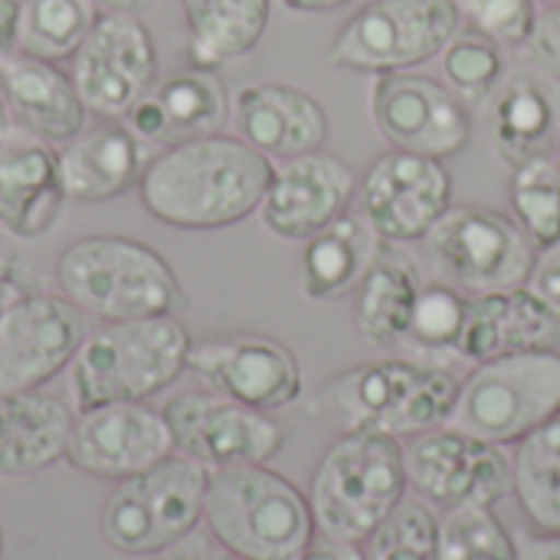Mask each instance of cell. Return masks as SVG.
Masks as SVG:
<instances>
[{"instance_id":"3","label":"cell","mask_w":560,"mask_h":560,"mask_svg":"<svg viewBox=\"0 0 560 560\" xmlns=\"http://www.w3.org/2000/svg\"><path fill=\"white\" fill-rule=\"evenodd\" d=\"M59 292L98 322L177 315L187 292L171 262L135 236L92 233L69 243L56 259Z\"/></svg>"},{"instance_id":"1","label":"cell","mask_w":560,"mask_h":560,"mask_svg":"<svg viewBox=\"0 0 560 560\" xmlns=\"http://www.w3.org/2000/svg\"><path fill=\"white\" fill-rule=\"evenodd\" d=\"M272 158L240 135H203L161 148L138 184L141 207L174 230H226L259 213Z\"/></svg>"},{"instance_id":"43","label":"cell","mask_w":560,"mask_h":560,"mask_svg":"<svg viewBox=\"0 0 560 560\" xmlns=\"http://www.w3.org/2000/svg\"><path fill=\"white\" fill-rule=\"evenodd\" d=\"M16 23H20V0H0V59L16 49Z\"/></svg>"},{"instance_id":"13","label":"cell","mask_w":560,"mask_h":560,"mask_svg":"<svg viewBox=\"0 0 560 560\" xmlns=\"http://www.w3.org/2000/svg\"><path fill=\"white\" fill-rule=\"evenodd\" d=\"M410 489L440 509H495L512 492V463L502 446L456 427H436L404 443Z\"/></svg>"},{"instance_id":"21","label":"cell","mask_w":560,"mask_h":560,"mask_svg":"<svg viewBox=\"0 0 560 560\" xmlns=\"http://www.w3.org/2000/svg\"><path fill=\"white\" fill-rule=\"evenodd\" d=\"M489 141L509 167L555 158L560 138V79L538 62L505 72L489 105Z\"/></svg>"},{"instance_id":"14","label":"cell","mask_w":560,"mask_h":560,"mask_svg":"<svg viewBox=\"0 0 560 560\" xmlns=\"http://www.w3.org/2000/svg\"><path fill=\"white\" fill-rule=\"evenodd\" d=\"M161 413L171 427L174 453L210 472L269 463L285 443V430L272 420V413L253 410L213 390L174 394Z\"/></svg>"},{"instance_id":"25","label":"cell","mask_w":560,"mask_h":560,"mask_svg":"<svg viewBox=\"0 0 560 560\" xmlns=\"http://www.w3.org/2000/svg\"><path fill=\"white\" fill-rule=\"evenodd\" d=\"M0 95L10 118L49 144L72 141L89 118L69 69L20 49L0 59Z\"/></svg>"},{"instance_id":"11","label":"cell","mask_w":560,"mask_h":560,"mask_svg":"<svg viewBox=\"0 0 560 560\" xmlns=\"http://www.w3.org/2000/svg\"><path fill=\"white\" fill-rule=\"evenodd\" d=\"M69 75L92 115L121 121L161 79V59L148 23L131 13L102 10L69 59Z\"/></svg>"},{"instance_id":"45","label":"cell","mask_w":560,"mask_h":560,"mask_svg":"<svg viewBox=\"0 0 560 560\" xmlns=\"http://www.w3.org/2000/svg\"><path fill=\"white\" fill-rule=\"evenodd\" d=\"M158 0H98L102 10H115V13H131V16H144Z\"/></svg>"},{"instance_id":"6","label":"cell","mask_w":560,"mask_h":560,"mask_svg":"<svg viewBox=\"0 0 560 560\" xmlns=\"http://www.w3.org/2000/svg\"><path fill=\"white\" fill-rule=\"evenodd\" d=\"M404 443L387 433H341L315 466L308 502L318 535L364 545L407 499Z\"/></svg>"},{"instance_id":"17","label":"cell","mask_w":560,"mask_h":560,"mask_svg":"<svg viewBox=\"0 0 560 560\" xmlns=\"http://www.w3.org/2000/svg\"><path fill=\"white\" fill-rule=\"evenodd\" d=\"M361 213L384 243H417L453 207V174L443 161L397 151L381 154L358 187Z\"/></svg>"},{"instance_id":"50","label":"cell","mask_w":560,"mask_h":560,"mask_svg":"<svg viewBox=\"0 0 560 560\" xmlns=\"http://www.w3.org/2000/svg\"><path fill=\"white\" fill-rule=\"evenodd\" d=\"M545 7H560V0H541Z\"/></svg>"},{"instance_id":"10","label":"cell","mask_w":560,"mask_h":560,"mask_svg":"<svg viewBox=\"0 0 560 560\" xmlns=\"http://www.w3.org/2000/svg\"><path fill=\"white\" fill-rule=\"evenodd\" d=\"M423 243L440 282L466 295L528 285L538 256L512 217L482 203H453Z\"/></svg>"},{"instance_id":"15","label":"cell","mask_w":560,"mask_h":560,"mask_svg":"<svg viewBox=\"0 0 560 560\" xmlns=\"http://www.w3.org/2000/svg\"><path fill=\"white\" fill-rule=\"evenodd\" d=\"M371 121L397 151L436 161L456 158L472 141V112L450 85L420 72L374 75L368 95Z\"/></svg>"},{"instance_id":"42","label":"cell","mask_w":560,"mask_h":560,"mask_svg":"<svg viewBox=\"0 0 560 560\" xmlns=\"http://www.w3.org/2000/svg\"><path fill=\"white\" fill-rule=\"evenodd\" d=\"M515 548L518 560H560V532H522Z\"/></svg>"},{"instance_id":"24","label":"cell","mask_w":560,"mask_h":560,"mask_svg":"<svg viewBox=\"0 0 560 560\" xmlns=\"http://www.w3.org/2000/svg\"><path fill=\"white\" fill-rule=\"evenodd\" d=\"M236 135L272 161L299 158L325 148L328 112L325 105L289 82H253L233 95Z\"/></svg>"},{"instance_id":"47","label":"cell","mask_w":560,"mask_h":560,"mask_svg":"<svg viewBox=\"0 0 560 560\" xmlns=\"http://www.w3.org/2000/svg\"><path fill=\"white\" fill-rule=\"evenodd\" d=\"M164 560H203L200 555H194V551H180V555H171V558Z\"/></svg>"},{"instance_id":"33","label":"cell","mask_w":560,"mask_h":560,"mask_svg":"<svg viewBox=\"0 0 560 560\" xmlns=\"http://www.w3.org/2000/svg\"><path fill=\"white\" fill-rule=\"evenodd\" d=\"M440 59H443L446 85L456 92V98L469 112L472 108H486L492 92L499 89V82L509 72L505 46H499L495 39H489V36H482L479 30H469V26H463L446 43Z\"/></svg>"},{"instance_id":"49","label":"cell","mask_w":560,"mask_h":560,"mask_svg":"<svg viewBox=\"0 0 560 560\" xmlns=\"http://www.w3.org/2000/svg\"><path fill=\"white\" fill-rule=\"evenodd\" d=\"M0 560H3V525H0Z\"/></svg>"},{"instance_id":"35","label":"cell","mask_w":560,"mask_h":560,"mask_svg":"<svg viewBox=\"0 0 560 560\" xmlns=\"http://www.w3.org/2000/svg\"><path fill=\"white\" fill-rule=\"evenodd\" d=\"M466 308L469 295L446 285V282H430L420 292L410 338L407 345L417 351V361H433V364H456V345L466 325Z\"/></svg>"},{"instance_id":"31","label":"cell","mask_w":560,"mask_h":560,"mask_svg":"<svg viewBox=\"0 0 560 560\" xmlns=\"http://www.w3.org/2000/svg\"><path fill=\"white\" fill-rule=\"evenodd\" d=\"M512 492L538 532H560V413L515 443Z\"/></svg>"},{"instance_id":"9","label":"cell","mask_w":560,"mask_h":560,"mask_svg":"<svg viewBox=\"0 0 560 560\" xmlns=\"http://www.w3.org/2000/svg\"><path fill=\"white\" fill-rule=\"evenodd\" d=\"M463 30L456 0H368L328 46L335 69L387 75L436 59Z\"/></svg>"},{"instance_id":"38","label":"cell","mask_w":560,"mask_h":560,"mask_svg":"<svg viewBox=\"0 0 560 560\" xmlns=\"http://www.w3.org/2000/svg\"><path fill=\"white\" fill-rule=\"evenodd\" d=\"M456 7L469 30L509 49H525L538 23L535 0H456Z\"/></svg>"},{"instance_id":"28","label":"cell","mask_w":560,"mask_h":560,"mask_svg":"<svg viewBox=\"0 0 560 560\" xmlns=\"http://www.w3.org/2000/svg\"><path fill=\"white\" fill-rule=\"evenodd\" d=\"M423 285L420 262L407 253V246L384 243L374 266L354 289V322L361 338L371 348L407 345Z\"/></svg>"},{"instance_id":"29","label":"cell","mask_w":560,"mask_h":560,"mask_svg":"<svg viewBox=\"0 0 560 560\" xmlns=\"http://www.w3.org/2000/svg\"><path fill=\"white\" fill-rule=\"evenodd\" d=\"M384 240L364 220L348 210L302 246V289L312 302H338L351 295L374 266Z\"/></svg>"},{"instance_id":"5","label":"cell","mask_w":560,"mask_h":560,"mask_svg":"<svg viewBox=\"0 0 560 560\" xmlns=\"http://www.w3.org/2000/svg\"><path fill=\"white\" fill-rule=\"evenodd\" d=\"M203 525L236 560H292L318 532L308 495L266 463L213 469Z\"/></svg>"},{"instance_id":"20","label":"cell","mask_w":560,"mask_h":560,"mask_svg":"<svg viewBox=\"0 0 560 560\" xmlns=\"http://www.w3.org/2000/svg\"><path fill=\"white\" fill-rule=\"evenodd\" d=\"M59 148L10 121L0 131V226L13 240H43L66 210Z\"/></svg>"},{"instance_id":"32","label":"cell","mask_w":560,"mask_h":560,"mask_svg":"<svg viewBox=\"0 0 560 560\" xmlns=\"http://www.w3.org/2000/svg\"><path fill=\"white\" fill-rule=\"evenodd\" d=\"M98 0H20L16 49L36 59L66 62L95 26Z\"/></svg>"},{"instance_id":"23","label":"cell","mask_w":560,"mask_h":560,"mask_svg":"<svg viewBox=\"0 0 560 560\" xmlns=\"http://www.w3.org/2000/svg\"><path fill=\"white\" fill-rule=\"evenodd\" d=\"M522 351H560V315L528 285L469 295L456 364H486Z\"/></svg>"},{"instance_id":"39","label":"cell","mask_w":560,"mask_h":560,"mask_svg":"<svg viewBox=\"0 0 560 560\" xmlns=\"http://www.w3.org/2000/svg\"><path fill=\"white\" fill-rule=\"evenodd\" d=\"M525 52L532 56V62L560 79V7L538 10V23L532 39L525 43Z\"/></svg>"},{"instance_id":"2","label":"cell","mask_w":560,"mask_h":560,"mask_svg":"<svg viewBox=\"0 0 560 560\" xmlns=\"http://www.w3.org/2000/svg\"><path fill=\"white\" fill-rule=\"evenodd\" d=\"M459 390L463 377L446 364L381 358L331 377L322 390V407L345 433L371 430L410 440L450 427Z\"/></svg>"},{"instance_id":"12","label":"cell","mask_w":560,"mask_h":560,"mask_svg":"<svg viewBox=\"0 0 560 560\" xmlns=\"http://www.w3.org/2000/svg\"><path fill=\"white\" fill-rule=\"evenodd\" d=\"M85 335V315L62 292L7 295L0 308V397L49 384L72 364Z\"/></svg>"},{"instance_id":"44","label":"cell","mask_w":560,"mask_h":560,"mask_svg":"<svg viewBox=\"0 0 560 560\" xmlns=\"http://www.w3.org/2000/svg\"><path fill=\"white\" fill-rule=\"evenodd\" d=\"M282 3L295 13H331V10L348 7L351 0H282Z\"/></svg>"},{"instance_id":"16","label":"cell","mask_w":560,"mask_h":560,"mask_svg":"<svg viewBox=\"0 0 560 560\" xmlns=\"http://www.w3.org/2000/svg\"><path fill=\"white\" fill-rule=\"evenodd\" d=\"M187 371H194L207 390L262 413L292 407L305 387L295 351L285 341L256 331L194 341Z\"/></svg>"},{"instance_id":"48","label":"cell","mask_w":560,"mask_h":560,"mask_svg":"<svg viewBox=\"0 0 560 560\" xmlns=\"http://www.w3.org/2000/svg\"><path fill=\"white\" fill-rule=\"evenodd\" d=\"M555 164H558V171H560V138H558V151H555Z\"/></svg>"},{"instance_id":"7","label":"cell","mask_w":560,"mask_h":560,"mask_svg":"<svg viewBox=\"0 0 560 560\" xmlns=\"http://www.w3.org/2000/svg\"><path fill=\"white\" fill-rule=\"evenodd\" d=\"M210 469L187 456H167L141 476L115 482L102 505V538L128 558L164 555L203 522Z\"/></svg>"},{"instance_id":"52","label":"cell","mask_w":560,"mask_h":560,"mask_svg":"<svg viewBox=\"0 0 560 560\" xmlns=\"http://www.w3.org/2000/svg\"><path fill=\"white\" fill-rule=\"evenodd\" d=\"M217 560H236V558H233V555H226V558H217Z\"/></svg>"},{"instance_id":"34","label":"cell","mask_w":560,"mask_h":560,"mask_svg":"<svg viewBox=\"0 0 560 560\" xmlns=\"http://www.w3.org/2000/svg\"><path fill=\"white\" fill-rule=\"evenodd\" d=\"M509 207L538 253L560 243V171L555 158L512 167Z\"/></svg>"},{"instance_id":"27","label":"cell","mask_w":560,"mask_h":560,"mask_svg":"<svg viewBox=\"0 0 560 560\" xmlns=\"http://www.w3.org/2000/svg\"><path fill=\"white\" fill-rule=\"evenodd\" d=\"M72 427V407L43 387L0 397V479H33L66 459Z\"/></svg>"},{"instance_id":"51","label":"cell","mask_w":560,"mask_h":560,"mask_svg":"<svg viewBox=\"0 0 560 560\" xmlns=\"http://www.w3.org/2000/svg\"><path fill=\"white\" fill-rule=\"evenodd\" d=\"M3 299H7V295H3V292H0V308H3Z\"/></svg>"},{"instance_id":"4","label":"cell","mask_w":560,"mask_h":560,"mask_svg":"<svg viewBox=\"0 0 560 560\" xmlns=\"http://www.w3.org/2000/svg\"><path fill=\"white\" fill-rule=\"evenodd\" d=\"M190 348L194 338L177 315L105 322L82 338L69 364L75 413L167 390L187 371Z\"/></svg>"},{"instance_id":"18","label":"cell","mask_w":560,"mask_h":560,"mask_svg":"<svg viewBox=\"0 0 560 560\" xmlns=\"http://www.w3.org/2000/svg\"><path fill=\"white\" fill-rule=\"evenodd\" d=\"M174 456V436L148 400L105 404L75 413L66 463L102 482H125Z\"/></svg>"},{"instance_id":"37","label":"cell","mask_w":560,"mask_h":560,"mask_svg":"<svg viewBox=\"0 0 560 560\" xmlns=\"http://www.w3.org/2000/svg\"><path fill=\"white\" fill-rule=\"evenodd\" d=\"M368 560H436L440 518L420 499H404L364 541Z\"/></svg>"},{"instance_id":"40","label":"cell","mask_w":560,"mask_h":560,"mask_svg":"<svg viewBox=\"0 0 560 560\" xmlns=\"http://www.w3.org/2000/svg\"><path fill=\"white\" fill-rule=\"evenodd\" d=\"M528 289L535 295H541L560 315V243L541 249L535 256V266H532V276H528Z\"/></svg>"},{"instance_id":"22","label":"cell","mask_w":560,"mask_h":560,"mask_svg":"<svg viewBox=\"0 0 560 560\" xmlns=\"http://www.w3.org/2000/svg\"><path fill=\"white\" fill-rule=\"evenodd\" d=\"M233 102L217 69L187 66L161 75L148 95H141L121 118L141 144H177L223 131Z\"/></svg>"},{"instance_id":"41","label":"cell","mask_w":560,"mask_h":560,"mask_svg":"<svg viewBox=\"0 0 560 560\" xmlns=\"http://www.w3.org/2000/svg\"><path fill=\"white\" fill-rule=\"evenodd\" d=\"M292 560H368V555H364V545L338 541V538H328V535L315 532V538Z\"/></svg>"},{"instance_id":"46","label":"cell","mask_w":560,"mask_h":560,"mask_svg":"<svg viewBox=\"0 0 560 560\" xmlns=\"http://www.w3.org/2000/svg\"><path fill=\"white\" fill-rule=\"evenodd\" d=\"M10 121H13V118H10V112H7V102H3V95H0V131H3Z\"/></svg>"},{"instance_id":"19","label":"cell","mask_w":560,"mask_h":560,"mask_svg":"<svg viewBox=\"0 0 560 560\" xmlns=\"http://www.w3.org/2000/svg\"><path fill=\"white\" fill-rule=\"evenodd\" d=\"M358 177L351 164L325 148L276 164L259 203L262 226L285 243H305L351 210Z\"/></svg>"},{"instance_id":"30","label":"cell","mask_w":560,"mask_h":560,"mask_svg":"<svg viewBox=\"0 0 560 560\" xmlns=\"http://www.w3.org/2000/svg\"><path fill=\"white\" fill-rule=\"evenodd\" d=\"M190 66L220 69L249 56L272 16V0H180Z\"/></svg>"},{"instance_id":"8","label":"cell","mask_w":560,"mask_h":560,"mask_svg":"<svg viewBox=\"0 0 560 560\" xmlns=\"http://www.w3.org/2000/svg\"><path fill=\"white\" fill-rule=\"evenodd\" d=\"M560 413V351H522L476 364L450 427L495 446H515Z\"/></svg>"},{"instance_id":"36","label":"cell","mask_w":560,"mask_h":560,"mask_svg":"<svg viewBox=\"0 0 560 560\" xmlns=\"http://www.w3.org/2000/svg\"><path fill=\"white\" fill-rule=\"evenodd\" d=\"M436 560H518L515 535L499 522L495 509L466 505L440 518Z\"/></svg>"},{"instance_id":"26","label":"cell","mask_w":560,"mask_h":560,"mask_svg":"<svg viewBox=\"0 0 560 560\" xmlns=\"http://www.w3.org/2000/svg\"><path fill=\"white\" fill-rule=\"evenodd\" d=\"M148 144H141L125 121L98 118L59 148L62 187L69 200L108 203L138 190L148 167Z\"/></svg>"}]
</instances>
